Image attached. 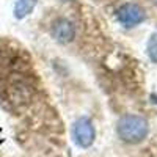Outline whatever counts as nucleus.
<instances>
[{"label": "nucleus", "mask_w": 157, "mask_h": 157, "mask_svg": "<svg viewBox=\"0 0 157 157\" xmlns=\"http://www.w3.org/2000/svg\"><path fill=\"white\" fill-rule=\"evenodd\" d=\"M151 2H152L154 5H157V0H151Z\"/></svg>", "instance_id": "0eeeda50"}, {"label": "nucleus", "mask_w": 157, "mask_h": 157, "mask_svg": "<svg viewBox=\"0 0 157 157\" xmlns=\"http://www.w3.org/2000/svg\"><path fill=\"white\" fill-rule=\"evenodd\" d=\"M74 25L66 21V19H58L54 22V27H52V35H54L60 43H69L74 38Z\"/></svg>", "instance_id": "20e7f679"}, {"label": "nucleus", "mask_w": 157, "mask_h": 157, "mask_svg": "<svg viewBox=\"0 0 157 157\" xmlns=\"http://www.w3.org/2000/svg\"><path fill=\"white\" fill-rule=\"evenodd\" d=\"M146 54L148 57L157 63V30L154 33H151L149 39H148V43H146Z\"/></svg>", "instance_id": "423d86ee"}, {"label": "nucleus", "mask_w": 157, "mask_h": 157, "mask_svg": "<svg viewBox=\"0 0 157 157\" xmlns=\"http://www.w3.org/2000/svg\"><path fill=\"white\" fill-rule=\"evenodd\" d=\"M38 0H16L14 5V16L16 19H24L35 10Z\"/></svg>", "instance_id": "39448f33"}, {"label": "nucleus", "mask_w": 157, "mask_h": 157, "mask_svg": "<svg viewBox=\"0 0 157 157\" xmlns=\"http://www.w3.org/2000/svg\"><path fill=\"white\" fill-rule=\"evenodd\" d=\"M71 134H72L74 143L80 148H90L94 143V138H96L94 126H93L90 118H85V116L74 121Z\"/></svg>", "instance_id": "f03ea898"}, {"label": "nucleus", "mask_w": 157, "mask_h": 157, "mask_svg": "<svg viewBox=\"0 0 157 157\" xmlns=\"http://www.w3.org/2000/svg\"><path fill=\"white\" fill-rule=\"evenodd\" d=\"M116 132L126 143H140L148 137L149 123L141 115H124L116 124Z\"/></svg>", "instance_id": "f257e3e1"}, {"label": "nucleus", "mask_w": 157, "mask_h": 157, "mask_svg": "<svg viewBox=\"0 0 157 157\" xmlns=\"http://www.w3.org/2000/svg\"><path fill=\"white\" fill-rule=\"evenodd\" d=\"M116 17L124 27H135L146 19V11L137 3H124L118 8Z\"/></svg>", "instance_id": "7ed1b4c3"}]
</instances>
